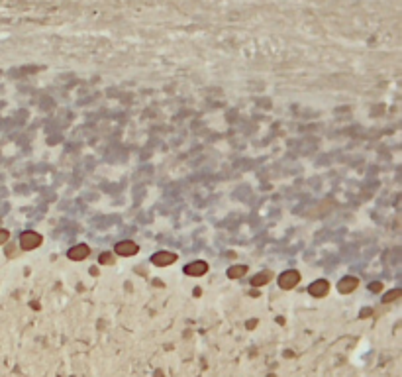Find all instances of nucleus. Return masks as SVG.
Masks as SVG:
<instances>
[{
	"mask_svg": "<svg viewBox=\"0 0 402 377\" xmlns=\"http://www.w3.org/2000/svg\"><path fill=\"white\" fill-rule=\"evenodd\" d=\"M328 291H330V283L326 279H318V281H314L312 285L308 287V293L312 297H324Z\"/></svg>",
	"mask_w": 402,
	"mask_h": 377,
	"instance_id": "nucleus-6",
	"label": "nucleus"
},
{
	"mask_svg": "<svg viewBox=\"0 0 402 377\" xmlns=\"http://www.w3.org/2000/svg\"><path fill=\"white\" fill-rule=\"evenodd\" d=\"M400 295H402L400 289H392V291H388V293L383 297V303H392V301H396Z\"/></svg>",
	"mask_w": 402,
	"mask_h": 377,
	"instance_id": "nucleus-11",
	"label": "nucleus"
},
{
	"mask_svg": "<svg viewBox=\"0 0 402 377\" xmlns=\"http://www.w3.org/2000/svg\"><path fill=\"white\" fill-rule=\"evenodd\" d=\"M208 271V265L206 261H192L184 267V273L186 275H192V277H198V275H204Z\"/></svg>",
	"mask_w": 402,
	"mask_h": 377,
	"instance_id": "nucleus-7",
	"label": "nucleus"
},
{
	"mask_svg": "<svg viewBox=\"0 0 402 377\" xmlns=\"http://www.w3.org/2000/svg\"><path fill=\"white\" fill-rule=\"evenodd\" d=\"M369 289L375 291V293H379V291H383V285H381V283H373V285H369Z\"/></svg>",
	"mask_w": 402,
	"mask_h": 377,
	"instance_id": "nucleus-14",
	"label": "nucleus"
},
{
	"mask_svg": "<svg viewBox=\"0 0 402 377\" xmlns=\"http://www.w3.org/2000/svg\"><path fill=\"white\" fill-rule=\"evenodd\" d=\"M357 285H359V279L347 275V277H343V279L337 283V291L343 293V295H349L351 291H355V289H357Z\"/></svg>",
	"mask_w": 402,
	"mask_h": 377,
	"instance_id": "nucleus-4",
	"label": "nucleus"
},
{
	"mask_svg": "<svg viewBox=\"0 0 402 377\" xmlns=\"http://www.w3.org/2000/svg\"><path fill=\"white\" fill-rule=\"evenodd\" d=\"M114 252H116L118 256L130 257V256H135V254L139 252V248H137V244H135V242H130V240H126V242H120V244H116Z\"/></svg>",
	"mask_w": 402,
	"mask_h": 377,
	"instance_id": "nucleus-5",
	"label": "nucleus"
},
{
	"mask_svg": "<svg viewBox=\"0 0 402 377\" xmlns=\"http://www.w3.org/2000/svg\"><path fill=\"white\" fill-rule=\"evenodd\" d=\"M271 277H273V273H271V271L257 273L253 279H251V285H253V287H263V285H267V283L271 281Z\"/></svg>",
	"mask_w": 402,
	"mask_h": 377,
	"instance_id": "nucleus-9",
	"label": "nucleus"
},
{
	"mask_svg": "<svg viewBox=\"0 0 402 377\" xmlns=\"http://www.w3.org/2000/svg\"><path fill=\"white\" fill-rule=\"evenodd\" d=\"M175 261H177V256L171 254V252H157V254H153V257H151V263L157 265V267H167V265H171V263H175Z\"/></svg>",
	"mask_w": 402,
	"mask_h": 377,
	"instance_id": "nucleus-3",
	"label": "nucleus"
},
{
	"mask_svg": "<svg viewBox=\"0 0 402 377\" xmlns=\"http://www.w3.org/2000/svg\"><path fill=\"white\" fill-rule=\"evenodd\" d=\"M298 281H300V273L294 271V269H288V271L281 273V277H279V287L285 289V291H288V289H294L298 285Z\"/></svg>",
	"mask_w": 402,
	"mask_h": 377,
	"instance_id": "nucleus-1",
	"label": "nucleus"
},
{
	"mask_svg": "<svg viewBox=\"0 0 402 377\" xmlns=\"http://www.w3.org/2000/svg\"><path fill=\"white\" fill-rule=\"evenodd\" d=\"M88 254H90L88 246H84V244H79V246L71 248L67 256H69V259H73V261H83L84 257H88Z\"/></svg>",
	"mask_w": 402,
	"mask_h": 377,
	"instance_id": "nucleus-8",
	"label": "nucleus"
},
{
	"mask_svg": "<svg viewBox=\"0 0 402 377\" xmlns=\"http://www.w3.org/2000/svg\"><path fill=\"white\" fill-rule=\"evenodd\" d=\"M247 273V267L245 265H234L228 269V277L230 279H237V277H243Z\"/></svg>",
	"mask_w": 402,
	"mask_h": 377,
	"instance_id": "nucleus-10",
	"label": "nucleus"
},
{
	"mask_svg": "<svg viewBox=\"0 0 402 377\" xmlns=\"http://www.w3.org/2000/svg\"><path fill=\"white\" fill-rule=\"evenodd\" d=\"M8 238H10V234L6 230H0V246H2L4 242H8Z\"/></svg>",
	"mask_w": 402,
	"mask_h": 377,
	"instance_id": "nucleus-13",
	"label": "nucleus"
},
{
	"mask_svg": "<svg viewBox=\"0 0 402 377\" xmlns=\"http://www.w3.org/2000/svg\"><path fill=\"white\" fill-rule=\"evenodd\" d=\"M112 261H114V257H112L110 254H102V256H100V263H104V265H110Z\"/></svg>",
	"mask_w": 402,
	"mask_h": 377,
	"instance_id": "nucleus-12",
	"label": "nucleus"
},
{
	"mask_svg": "<svg viewBox=\"0 0 402 377\" xmlns=\"http://www.w3.org/2000/svg\"><path fill=\"white\" fill-rule=\"evenodd\" d=\"M20 246L24 248V250H35L37 246H41V236L37 234V232H24L22 236H20Z\"/></svg>",
	"mask_w": 402,
	"mask_h": 377,
	"instance_id": "nucleus-2",
	"label": "nucleus"
}]
</instances>
